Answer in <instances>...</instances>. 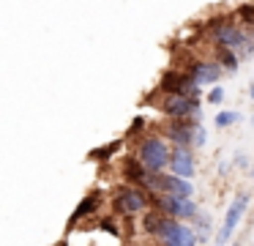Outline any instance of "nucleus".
Returning <instances> with one entry per match:
<instances>
[{
    "label": "nucleus",
    "mask_w": 254,
    "mask_h": 246,
    "mask_svg": "<svg viewBox=\"0 0 254 246\" xmlns=\"http://www.w3.org/2000/svg\"><path fill=\"white\" fill-rule=\"evenodd\" d=\"M170 145L161 137H145L137 145V159L150 172H164V167H170Z\"/></svg>",
    "instance_id": "f257e3e1"
},
{
    "label": "nucleus",
    "mask_w": 254,
    "mask_h": 246,
    "mask_svg": "<svg viewBox=\"0 0 254 246\" xmlns=\"http://www.w3.org/2000/svg\"><path fill=\"white\" fill-rule=\"evenodd\" d=\"M156 238L161 241V246H197V235H194L191 227L181 224L172 216H161L159 230H156Z\"/></svg>",
    "instance_id": "f03ea898"
},
{
    "label": "nucleus",
    "mask_w": 254,
    "mask_h": 246,
    "mask_svg": "<svg viewBox=\"0 0 254 246\" xmlns=\"http://www.w3.org/2000/svg\"><path fill=\"white\" fill-rule=\"evenodd\" d=\"M145 189L156 194H175V197H194L191 180L178 178V175H164V172H150L145 180Z\"/></svg>",
    "instance_id": "7ed1b4c3"
},
{
    "label": "nucleus",
    "mask_w": 254,
    "mask_h": 246,
    "mask_svg": "<svg viewBox=\"0 0 254 246\" xmlns=\"http://www.w3.org/2000/svg\"><path fill=\"white\" fill-rule=\"evenodd\" d=\"M153 202L161 213L172 219H197L199 208L194 197H175V194H153Z\"/></svg>",
    "instance_id": "20e7f679"
},
{
    "label": "nucleus",
    "mask_w": 254,
    "mask_h": 246,
    "mask_svg": "<svg viewBox=\"0 0 254 246\" xmlns=\"http://www.w3.org/2000/svg\"><path fill=\"white\" fill-rule=\"evenodd\" d=\"M208 33L219 47L241 49L243 44H246V33H243L241 27H238V22H232V19H210Z\"/></svg>",
    "instance_id": "39448f33"
},
{
    "label": "nucleus",
    "mask_w": 254,
    "mask_h": 246,
    "mask_svg": "<svg viewBox=\"0 0 254 246\" xmlns=\"http://www.w3.org/2000/svg\"><path fill=\"white\" fill-rule=\"evenodd\" d=\"M150 202V194L145 189H134V186H121L112 197V205H115L118 213L123 216H134V213L145 211Z\"/></svg>",
    "instance_id": "423d86ee"
},
{
    "label": "nucleus",
    "mask_w": 254,
    "mask_h": 246,
    "mask_svg": "<svg viewBox=\"0 0 254 246\" xmlns=\"http://www.w3.org/2000/svg\"><path fill=\"white\" fill-rule=\"evenodd\" d=\"M246 208H249V194H246V191H241V194H238L235 200L230 202V208H227V216H224V222H221L219 235H216V246H227L230 235L235 233V227L241 224V219H243V213H246Z\"/></svg>",
    "instance_id": "0eeeda50"
},
{
    "label": "nucleus",
    "mask_w": 254,
    "mask_h": 246,
    "mask_svg": "<svg viewBox=\"0 0 254 246\" xmlns=\"http://www.w3.org/2000/svg\"><path fill=\"white\" fill-rule=\"evenodd\" d=\"M161 93H181V96H191L197 98L199 96V85H194V80L189 77V71H167L161 77V85H159Z\"/></svg>",
    "instance_id": "6e6552de"
},
{
    "label": "nucleus",
    "mask_w": 254,
    "mask_h": 246,
    "mask_svg": "<svg viewBox=\"0 0 254 246\" xmlns=\"http://www.w3.org/2000/svg\"><path fill=\"white\" fill-rule=\"evenodd\" d=\"M197 107H199L197 98L181 96V93H167L164 101L159 104V109H161L164 115H170V118H191V115L199 112Z\"/></svg>",
    "instance_id": "1a4fd4ad"
},
{
    "label": "nucleus",
    "mask_w": 254,
    "mask_h": 246,
    "mask_svg": "<svg viewBox=\"0 0 254 246\" xmlns=\"http://www.w3.org/2000/svg\"><path fill=\"white\" fill-rule=\"evenodd\" d=\"M167 140L175 142V148H191L194 145V134H197V123L186 118H175V123L167 126Z\"/></svg>",
    "instance_id": "9d476101"
},
{
    "label": "nucleus",
    "mask_w": 254,
    "mask_h": 246,
    "mask_svg": "<svg viewBox=\"0 0 254 246\" xmlns=\"http://www.w3.org/2000/svg\"><path fill=\"white\" fill-rule=\"evenodd\" d=\"M170 169H172V175H178V178H186V180L191 178L194 169H197L191 148H175V151L170 153Z\"/></svg>",
    "instance_id": "9b49d317"
},
{
    "label": "nucleus",
    "mask_w": 254,
    "mask_h": 246,
    "mask_svg": "<svg viewBox=\"0 0 254 246\" xmlns=\"http://www.w3.org/2000/svg\"><path fill=\"white\" fill-rule=\"evenodd\" d=\"M189 77L194 80V85H210V82H216L221 77V69L219 63H210V60H194V63H189Z\"/></svg>",
    "instance_id": "f8f14e48"
},
{
    "label": "nucleus",
    "mask_w": 254,
    "mask_h": 246,
    "mask_svg": "<svg viewBox=\"0 0 254 246\" xmlns=\"http://www.w3.org/2000/svg\"><path fill=\"white\" fill-rule=\"evenodd\" d=\"M123 175H126V180L128 183H134V186H145V180H148V175H150V169L145 167L142 162H139L137 156L134 159H126V162H123Z\"/></svg>",
    "instance_id": "ddd939ff"
},
{
    "label": "nucleus",
    "mask_w": 254,
    "mask_h": 246,
    "mask_svg": "<svg viewBox=\"0 0 254 246\" xmlns=\"http://www.w3.org/2000/svg\"><path fill=\"white\" fill-rule=\"evenodd\" d=\"M99 202H101V194H99V191L88 194V197H85V200L77 205V211L71 213V224H77V222H82L85 216H90V213H93L96 208H99Z\"/></svg>",
    "instance_id": "4468645a"
},
{
    "label": "nucleus",
    "mask_w": 254,
    "mask_h": 246,
    "mask_svg": "<svg viewBox=\"0 0 254 246\" xmlns=\"http://www.w3.org/2000/svg\"><path fill=\"white\" fill-rule=\"evenodd\" d=\"M216 58H219V66H224L227 71H238V55H235V49L216 47Z\"/></svg>",
    "instance_id": "2eb2a0df"
},
{
    "label": "nucleus",
    "mask_w": 254,
    "mask_h": 246,
    "mask_svg": "<svg viewBox=\"0 0 254 246\" xmlns=\"http://www.w3.org/2000/svg\"><path fill=\"white\" fill-rule=\"evenodd\" d=\"M123 148V142L121 140H115V142H110V145H104V148H96L93 153H90V159H99V162H104V159H110L115 151H121Z\"/></svg>",
    "instance_id": "dca6fc26"
},
{
    "label": "nucleus",
    "mask_w": 254,
    "mask_h": 246,
    "mask_svg": "<svg viewBox=\"0 0 254 246\" xmlns=\"http://www.w3.org/2000/svg\"><path fill=\"white\" fill-rule=\"evenodd\" d=\"M161 216H164L161 211H150V213H145V219H142V227H145V233L156 235V230H159V222H161Z\"/></svg>",
    "instance_id": "f3484780"
},
{
    "label": "nucleus",
    "mask_w": 254,
    "mask_h": 246,
    "mask_svg": "<svg viewBox=\"0 0 254 246\" xmlns=\"http://www.w3.org/2000/svg\"><path fill=\"white\" fill-rule=\"evenodd\" d=\"M197 244H208V235H210V222H205V219L197 216Z\"/></svg>",
    "instance_id": "a211bd4d"
},
{
    "label": "nucleus",
    "mask_w": 254,
    "mask_h": 246,
    "mask_svg": "<svg viewBox=\"0 0 254 246\" xmlns=\"http://www.w3.org/2000/svg\"><path fill=\"white\" fill-rule=\"evenodd\" d=\"M235 120H238V112H219L213 123L219 126V129H227V126H232Z\"/></svg>",
    "instance_id": "6ab92c4d"
},
{
    "label": "nucleus",
    "mask_w": 254,
    "mask_h": 246,
    "mask_svg": "<svg viewBox=\"0 0 254 246\" xmlns=\"http://www.w3.org/2000/svg\"><path fill=\"white\" fill-rule=\"evenodd\" d=\"M238 16H241V22H246V25H254V3L241 5V8H238Z\"/></svg>",
    "instance_id": "aec40b11"
},
{
    "label": "nucleus",
    "mask_w": 254,
    "mask_h": 246,
    "mask_svg": "<svg viewBox=\"0 0 254 246\" xmlns=\"http://www.w3.org/2000/svg\"><path fill=\"white\" fill-rule=\"evenodd\" d=\"M221 98H224V87H213V90L208 93V101L210 104H219Z\"/></svg>",
    "instance_id": "412c9836"
},
{
    "label": "nucleus",
    "mask_w": 254,
    "mask_h": 246,
    "mask_svg": "<svg viewBox=\"0 0 254 246\" xmlns=\"http://www.w3.org/2000/svg\"><path fill=\"white\" fill-rule=\"evenodd\" d=\"M101 230H107V233H112V235H121V233H118V227H115V222H112V219H104V222H101Z\"/></svg>",
    "instance_id": "4be33fe9"
},
{
    "label": "nucleus",
    "mask_w": 254,
    "mask_h": 246,
    "mask_svg": "<svg viewBox=\"0 0 254 246\" xmlns=\"http://www.w3.org/2000/svg\"><path fill=\"white\" fill-rule=\"evenodd\" d=\"M202 142H205V131H202V129H199V126H197V134H194V145L199 148V145H202Z\"/></svg>",
    "instance_id": "5701e85b"
},
{
    "label": "nucleus",
    "mask_w": 254,
    "mask_h": 246,
    "mask_svg": "<svg viewBox=\"0 0 254 246\" xmlns=\"http://www.w3.org/2000/svg\"><path fill=\"white\" fill-rule=\"evenodd\" d=\"M249 96H252V98H254V85H252V87H249Z\"/></svg>",
    "instance_id": "b1692460"
},
{
    "label": "nucleus",
    "mask_w": 254,
    "mask_h": 246,
    "mask_svg": "<svg viewBox=\"0 0 254 246\" xmlns=\"http://www.w3.org/2000/svg\"><path fill=\"white\" fill-rule=\"evenodd\" d=\"M232 246H241V244H238V241H235V244H232Z\"/></svg>",
    "instance_id": "393cba45"
},
{
    "label": "nucleus",
    "mask_w": 254,
    "mask_h": 246,
    "mask_svg": "<svg viewBox=\"0 0 254 246\" xmlns=\"http://www.w3.org/2000/svg\"><path fill=\"white\" fill-rule=\"evenodd\" d=\"M252 175H254V169H252Z\"/></svg>",
    "instance_id": "a878e982"
},
{
    "label": "nucleus",
    "mask_w": 254,
    "mask_h": 246,
    "mask_svg": "<svg viewBox=\"0 0 254 246\" xmlns=\"http://www.w3.org/2000/svg\"><path fill=\"white\" fill-rule=\"evenodd\" d=\"M252 123H254V120H252Z\"/></svg>",
    "instance_id": "bb28decb"
}]
</instances>
